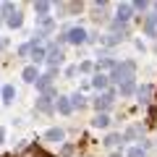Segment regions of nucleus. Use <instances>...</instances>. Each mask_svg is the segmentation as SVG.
Returning <instances> with one entry per match:
<instances>
[{
	"label": "nucleus",
	"mask_w": 157,
	"mask_h": 157,
	"mask_svg": "<svg viewBox=\"0 0 157 157\" xmlns=\"http://www.w3.org/2000/svg\"><path fill=\"white\" fill-rule=\"evenodd\" d=\"M71 152H73V147L66 144V147H63V152H60V157H71Z\"/></svg>",
	"instance_id": "2f4dec72"
},
{
	"label": "nucleus",
	"mask_w": 157,
	"mask_h": 157,
	"mask_svg": "<svg viewBox=\"0 0 157 157\" xmlns=\"http://www.w3.org/2000/svg\"><path fill=\"white\" fill-rule=\"evenodd\" d=\"M18 157H52V155H50L47 149H42L39 144H29V147H26V149H24Z\"/></svg>",
	"instance_id": "6e6552de"
},
{
	"label": "nucleus",
	"mask_w": 157,
	"mask_h": 157,
	"mask_svg": "<svg viewBox=\"0 0 157 157\" xmlns=\"http://www.w3.org/2000/svg\"><path fill=\"white\" fill-rule=\"evenodd\" d=\"M113 100H115V89H107V92H102V94L97 97L92 105H94V110H97V113H105L107 107L113 105Z\"/></svg>",
	"instance_id": "20e7f679"
},
{
	"label": "nucleus",
	"mask_w": 157,
	"mask_h": 157,
	"mask_svg": "<svg viewBox=\"0 0 157 157\" xmlns=\"http://www.w3.org/2000/svg\"><path fill=\"white\" fill-rule=\"evenodd\" d=\"M152 16H155V18H157V3H155V13H152Z\"/></svg>",
	"instance_id": "c9c22d12"
},
{
	"label": "nucleus",
	"mask_w": 157,
	"mask_h": 157,
	"mask_svg": "<svg viewBox=\"0 0 157 157\" xmlns=\"http://www.w3.org/2000/svg\"><path fill=\"white\" fill-rule=\"evenodd\" d=\"M144 32H147V37H157V18L155 16H144Z\"/></svg>",
	"instance_id": "dca6fc26"
},
{
	"label": "nucleus",
	"mask_w": 157,
	"mask_h": 157,
	"mask_svg": "<svg viewBox=\"0 0 157 157\" xmlns=\"http://www.w3.org/2000/svg\"><path fill=\"white\" fill-rule=\"evenodd\" d=\"M3 139H6V128L0 126V144H3Z\"/></svg>",
	"instance_id": "72a5a7b5"
},
{
	"label": "nucleus",
	"mask_w": 157,
	"mask_h": 157,
	"mask_svg": "<svg viewBox=\"0 0 157 157\" xmlns=\"http://www.w3.org/2000/svg\"><path fill=\"white\" fill-rule=\"evenodd\" d=\"M13 13H16V11H13V3H11V0H6V3H0V16H8V18H11Z\"/></svg>",
	"instance_id": "5701e85b"
},
{
	"label": "nucleus",
	"mask_w": 157,
	"mask_h": 157,
	"mask_svg": "<svg viewBox=\"0 0 157 157\" xmlns=\"http://www.w3.org/2000/svg\"><path fill=\"white\" fill-rule=\"evenodd\" d=\"M126 157H144V149H141V147H131Z\"/></svg>",
	"instance_id": "c85d7f7f"
},
{
	"label": "nucleus",
	"mask_w": 157,
	"mask_h": 157,
	"mask_svg": "<svg viewBox=\"0 0 157 157\" xmlns=\"http://www.w3.org/2000/svg\"><path fill=\"white\" fill-rule=\"evenodd\" d=\"M152 86L149 84H141L139 89H136V97H139V102H144V105H149V100H152Z\"/></svg>",
	"instance_id": "f8f14e48"
},
{
	"label": "nucleus",
	"mask_w": 157,
	"mask_h": 157,
	"mask_svg": "<svg viewBox=\"0 0 157 157\" xmlns=\"http://www.w3.org/2000/svg\"><path fill=\"white\" fill-rule=\"evenodd\" d=\"M71 105H73V110H84L86 107V97L81 94V92H76V94L71 97Z\"/></svg>",
	"instance_id": "aec40b11"
},
{
	"label": "nucleus",
	"mask_w": 157,
	"mask_h": 157,
	"mask_svg": "<svg viewBox=\"0 0 157 157\" xmlns=\"http://www.w3.org/2000/svg\"><path fill=\"white\" fill-rule=\"evenodd\" d=\"M134 73H136V63L134 60H123V63H115L110 78L118 81V84H126V81H134Z\"/></svg>",
	"instance_id": "f257e3e1"
},
{
	"label": "nucleus",
	"mask_w": 157,
	"mask_h": 157,
	"mask_svg": "<svg viewBox=\"0 0 157 157\" xmlns=\"http://www.w3.org/2000/svg\"><path fill=\"white\" fill-rule=\"evenodd\" d=\"M63 136H66V134H63V128H50V131L45 134V139H47V141H55V144H60Z\"/></svg>",
	"instance_id": "6ab92c4d"
},
{
	"label": "nucleus",
	"mask_w": 157,
	"mask_h": 157,
	"mask_svg": "<svg viewBox=\"0 0 157 157\" xmlns=\"http://www.w3.org/2000/svg\"><path fill=\"white\" fill-rule=\"evenodd\" d=\"M21 78H24V81H29V84H37V78H39L37 66H26V68L21 71Z\"/></svg>",
	"instance_id": "2eb2a0df"
},
{
	"label": "nucleus",
	"mask_w": 157,
	"mask_h": 157,
	"mask_svg": "<svg viewBox=\"0 0 157 157\" xmlns=\"http://www.w3.org/2000/svg\"><path fill=\"white\" fill-rule=\"evenodd\" d=\"M76 71H78L76 66H68V68H66V76H68V78H71V76H76Z\"/></svg>",
	"instance_id": "473e14b6"
},
{
	"label": "nucleus",
	"mask_w": 157,
	"mask_h": 157,
	"mask_svg": "<svg viewBox=\"0 0 157 157\" xmlns=\"http://www.w3.org/2000/svg\"><path fill=\"white\" fill-rule=\"evenodd\" d=\"M149 126H157V107H149V115H147Z\"/></svg>",
	"instance_id": "cd10ccee"
},
{
	"label": "nucleus",
	"mask_w": 157,
	"mask_h": 157,
	"mask_svg": "<svg viewBox=\"0 0 157 157\" xmlns=\"http://www.w3.org/2000/svg\"><path fill=\"white\" fill-rule=\"evenodd\" d=\"M55 107H58V113H63V115H71V113H73V105H71V97H58Z\"/></svg>",
	"instance_id": "9b49d317"
},
{
	"label": "nucleus",
	"mask_w": 157,
	"mask_h": 157,
	"mask_svg": "<svg viewBox=\"0 0 157 157\" xmlns=\"http://www.w3.org/2000/svg\"><path fill=\"white\" fill-rule=\"evenodd\" d=\"M131 6H134V8H139V11H147V8H149V3H147V0H134Z\"/></svg>",
	"instance_id": "c756f323"
},
{
	"label": "nucleus",
	"mask_w": 157,
	"mask_h": 157,
	"mask_svg": "<svg viewBox=\"0 0 157 157\" xmlns=\"http://www.w3.org/2000/svg\"><path fill=\"white\" fill-rule=\"evenodd\" d=\"M55 73H58V68H50L45 76H39V78H37V89H39V92H50V89H52V78H55Z\"/></svg>",
	"instance_id": "423d86ee"
},
{
	"label": "nucleus",
	"mask_w": 157,
	"mask_h": 157,
	"mask_svg": "<svg viewBox=\"0 0 157 157\" xmlns=\"http://www.w3.org/2000/svg\"><path fill=\"white\" fill-rule=\"evenodd\" d=\"M110 157H123V155H121V152H115V155H110Z\"/></svg>",
	"instance_id": "f704fd0d"
},
{
	"label": "nucleus",
	"mask_w": 157,
	"mask_h": 157,
	"mask_svg": "<svg viewBox=\"0 0 157 157\" xmlns=\"http://www.w3.org/2000/svg\"><path fill=\"white\" fill-rule=\"evenodd\" d=\"M13 97H16V89H13L11 84L3 86V102H13Z\"/></svg>",
	"instance_id": "b1692460"
},
{
	"label": "nucleus",
	"mask_w": 157,
	"mask_h": 157,
	"mask_svg": "<svg viewBox=\"0 0 157 157\" xmlns=\"http://www.w3.org/2000/svg\"><path fill=\"white\" fill-rule=\"evenodd\" d=\"M18 55H21V58L32 55V42H26V45H21V47H18Z\"/></svg>",
	"instance_id": "bb28decb"
},
{
	"label": "nucleus",
	"mask_w": 157,
	"mask_h": 157,
	"mask_svg": "<svg viewBox=\"0 0 157 157\" xmlns=\"http://www.w3.org/2000/svg\"><path fill=\"white\" fill-rule=\"evenodd\" d=\"M63 37H66V42H71V45H84L86 39H89V34H86L81 26H73V29H68Z\"/></svg>",
	"instance_id": "39448f33"
},
{
	"label": "nucleus",
	"mask_w": 157,
	"mask_h": 157,
	"mask_svg": "<svg viewBox=\"0 0 157 157\" xmlns=\"http://www.w3.org/2000/svg\"><path fill=\"white\" fill-rule=\"evenodd\" d=\"M118 92H121L123 97H128V94H134V92H136V84H134V81H126V84L118 86Z\"/></svg>",
	"instance_id": "4be33fe9"
},
{
	"label": "nucleus",
	"mask_w": 157,
	"mask_h": 157,
	"mask_svg": "<svg viewBox=\"0 0 157 157\" xmlns=\"http://www.w3.org/2000/svg\"><path fill=\"white\" fill-rule=\"evenodd\" d=\"M21 24H24V13H21V11H16L11 18H8V26H11V29H18Z\"/></svg>",
	"instance_id": "412c9836"
},
{
	"label": "nucleus",
	"mask_w": 157,
	"mask_h": 157,
	"mask_svg": "<svg viewBox=\"0 0 157 157\" xmlns=\"http://www.w3.org/2000/svg\"><path fill=\"white\" fill-rule=\"evenodd\" d=\"M45 58H47V50L39 42H32V60H34V66L37 63H45Z\"/></svg>",
	"instance_id": "9d476101"
},
{
	"label": "nucleus",
	"mask_w": 157,
	"mask_h": 157,
	"mask_svg": "<svg viewBox=\"0 0 157 157\" xmlns=\"http://www.w3.org/2000/svg\"><path fill=\"white\" fill-rule=\"evenodd\" d=\"M155 100H157V86H155Z\"/></svg>",
	"instance_id": "e433bc0d"
},
{
	"label": "nucleus",
	"mask_w": 157,
	"mask_h": 157,
	"mask_svg": "<svg viewBox=\"0 0 157 157\" xmlns=\"http://www.w3.org/2000/svg\"><path fill=\"white\" fill-rule=\"evenodd\" d=\"M52 29H55V18H52V16L39 18V21H37V34H42V37H45V34H50Z\"/></svg>",
	"instance_id": "1a4fd4ad"
},
{
	"label": "nucleus",
	"mask_w": 157,
	"mask_h": 157,
	"mask_svg": "<svg viewBox=\"0 0 157 157\" xmlns=\"http://www.w3.org/2000/svg\"><path fill=\"white\" fill-rule=\"evenodd\" d=\"M50 8H52V3H47V0H39V3H34V13H37V18H47Z\"/></svg>",
	"instance_id": "ddd939ff"
},
{
	"label": "nucleus",
	"mask_w": 157,
	"mask_h": 157,
	"mask_svg": "<svg viewBox=\"0 0 157 157\" xmlns=\"http://www.w3.org/2000/svg\"><path fill=\"white\" fill-rule=\"evenodd\" d=\"M144 134V128H141V126H131L128 131H126V139H136V136H141Z\"/></svg>",
	"instance_id": "393cba45"
},
{
	"label": "nucleus",
	"mask_w": 157,
	"mask_h": 157,
	"mask_svg": "<svg viewBox=\"0 0 157 157\" xmlns=\"http://www.w3.org/2000/svg\"><path fill=\"white\" fill-rule=\"evenodd\" d=\"M107 81H110V76H105V73H94V76H92V86H94L97 92L107 89Z\"/></svg>",
	"instance_id": "4468645a"
},
{
	"label": "nucleus",
	"mask_w": 157,
	"mask_h": 157,
	"mask_svg": "<svg viewBox=\"0 0 157 157\" xmlns=\"http://www.w3.org/2000/svg\"><path fill=\"white\" fill-rule=\"evenodd\" d=\"M118 141H123V136H121V134H110V136L105 139V147H115Z\"/></svg>",
	"instance_id": "a878e982"
},
{
	"label": "nucleus",
	"mask_w": 157,
	"mask_h": 157,
	"mask_svg": "<svg viewBox=\"0 0 157 157\" xmlns=\"http://www.w3.org/2000/svg\"><path fill=\"white\" fill-rule=\"evenodd\" d=\"M94 68H97V73H102V71H113V68H115V60H113V58H100V60L94 63Z\"/></svg>",
	"instance_id": "f3484780"
},
{
	"label": "nucleus",
	"mask_w": 157,
	"mask_h": 157,
	"mask_svg": "<svg viewBox=\"0 0 157 157\" xmlns=\"http://www.w3.org/2000/svg\"><path fill=\"white\" fill-rule=\"evenodd\" d=\"M63 58H66V52H63V47L55 42V45L47 47V58H45V63H47L50 68H58V66L63 63Z\"/></svg>",
	"instance_id": "f03ea898"
},
{
	"label": "nucleus",
	"mask_w": 157,
	"mask_h": 157,
	"mask_svg": "<svg viewBox=\"0 0 157 157\" xmlns=\"http://www.w3.org/2000/svg\"><path fill=\"white\" fill-rule=\"evenodd\" d=\"M131 16H134V6H131V3H121L118 11H115V21L118 24H126Z\"/></svg>",
	"instance_id": "0eeeda50"
},
{
	"label": "nucleus",
	"mask_w": 157,
	"mask_h": 157,
	"mask_svg": "<svg viewBox=\"0 0 157 157\" xmlns=\"http://www.w3.org/2000/svg\"><path fill=\"white\" fill-rule=\"evenodd\" d=\"M92 68H94V66H92V63H89V60H86V63H81V66H78V71H84V73H89V71H92Z\"/></svg>",
	"instance_id": "7c9ffc66"
},
{
	"label": "nucleus",
	"mask_w": 157,
	"mask_h": 157,
	"mask_svg": "<svg viewBox=\"0 0 157 157\" xmlns=\"http://www.w3.org/2000/svg\"><path fill=\"white\" fill-rule=\"evenodd\" d=\"M52 100H55V89L50 92H42V94L37 97V113H52Z\"/></svg>",
	"instance_id": "7ed1b4c3"
},
{
	"label": "nucleus",
	"mask_w": 157,
	"mask_h": 157,
	"mask_svg": "<svg viewBox=\"0 0 157 157\" xmlns=\"http://www.w3.org/2000/svg\"><path fill=\"white\" fill-rule=\"evenodd\" d=\"M92 126H94V128H107V126H110V118H107V113H97V115L92 118Z\"/></svg>",
	"instance_id": "a211bd4d"
}]
</instances>
